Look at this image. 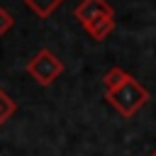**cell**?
<instances>
[{
  "mask_svg": "<svg viewBox=\"0 0 156 156\" xmlns=\"http://www.w3.org/2000/svg\"><path fill=\"white\" fill-rule=\"evenodd\" d=\"M105 100L117 110V115H122L124 119L134 117L149 100V90L132 76H127L115 90H107L105 93Z\"/></svg>",
  "mask_w": 156,
  "mask_h": 156,
  "instance_id": "obj_1",
  "label": "cell"
},
{
  "mask_svg": "<svg viewBox=\"0 0 156 156\" xmlns=\"http://www.w3.org/2000/svg\"><path fill=\"white\" fill-rule=\"evenodd\" d=\"M24 71L39 83V85H51L61 73H63V61L51 51V49H39L24 66Z\"/></svg>",
  "mask_w": 156,
  "mask_h": 156,
  "instance_id": "obj_2",
  "label": "cell"
},
{
  "mask_svg": "<svg viewBox=\"0 0 156 156\" xmlns=\"http://www.w3.org/2000/svg\"><path fill=\"white\" fill-rule=\"evenodd\" d=\"M73 15H76V20H78L83 27H88L90 22H95V20H100V17H112L115 10H112V5H110L107 0H80V2L76 5Z\"/></svg>",
  "mask_w": 156,
  "mask_h": 156,
  "instance_id": "obj_3",
  "label": "cell"
},
{
  "mask_svg": "<svg viewBox=\"0 0 156 156\" xmlns=\"http://www.w3.org/2000/svg\"><path fill=\"white\" fill-rule=\"evenodd\" d=\"M83 29L90 34V39H95V41H105V39L112 34V29H115V15H112V17H100V20L90 22V24L83 27Z\"/></svg>",
  "mask_w": 156,
  "mask_h": 156,
  "instance_id": "obj_4",
  "label": "cell"
},
{
  "mask_svg": "<svg viewBox=\"0 0 156 156\" xmlns=\"http://www.w3.org/2000/svg\"><path fill=\"white\" fill-rule=\"evenodd\" d=\"M39 20H46L49 15H54L61 5H63V0H22Z\"/></svg>",
  "mask_w": 156,
  "mask_h": 156,
  "instance_id": "obj_5",
  "label": "cell"
},
{
  "mask_svg": "<svg viewBox=\"0 0 156 156\" xmlns=\"http://www.w3.org/2000/svg\"><path fill=\"white\" fill-rule=\"evenodd\" d=\"M127 76H129V73H127L124 68H119V66H112V68H110V71L102 76V85H105V93H107V90H115V88H117V85H119V83H122Z\"/></svg>",
  "mask_w": 156,
  "mask_h": 156,
  "instance_id": "obj_6",
  "label": "cell"
},
{
  "mask_svg": "<svg viewBox=\"0 0 156 156\" xmlns=\"http://www.w3.org/2000/svg\"><path fill=\"white\" fill-rule=\"evenodd\" d=\"M15 112H17V102H15V100H12V98L0 88V127H2V124H5Z\"/></svg>",
  "mask_w": 156,
  "mask_h": 156,
  "instance_id": "obj_7",
  "label": "cell"
},
{
  "mask_svg": "<svg viewBox=\"0 0 156 156\" xmlns=\"http://www.w3.org/2000/svg\"><path fill=\"white\" fill-rule=\"evenodd\" d=\"M12 27H15V17H12L5 7H0V37H2V34H7Z\"/></svg>",
  "mask_w": 156,
  "mask_h": 156,
  "instance_id": "obj_8",
  "label": "cell"
},
{
  "mask_svg": "<svg viewBox=\"0 0 156 156\" xmlns=\"http://www.w3.org/2000/svg\"><path fill=\"white\" fill-rule=\"evenodd\" d=\"M149 156H156V151H151V154H149Z\"/></svg>",
  "mask_w": 156,
  "mask_h": 156,
  "instance_id": "obj_9",
  "label": "cell"
}]
</instances>
